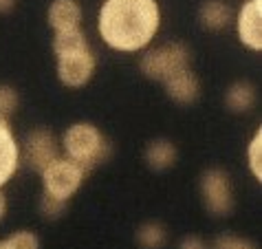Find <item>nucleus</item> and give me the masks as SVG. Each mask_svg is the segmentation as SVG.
<instances>
[{"label": "nucleus", "instance_id": "obj_25", "mask_svg": "<svg viewBox=\"0 0 262 249\" xmlns=\"http://www.w3.org/2000/svg\"><path fill=\"white\" fill-rule=\"evenodd\" d=\"M0 249H9V245H7L5 240H0Z\"/></svg>", "mask_w": 262, "mask_h": 249}, {"label": "nucleus", "instance_id": "obj_6", "mask_svg": "<svg viewBox=\"0 0 262 249\" xmlns=\"http://www.w3.org/2000/svg\"><path fill=\"white\" fill-rule=\"evenodd\" d=\"M97 69V57L91 45L57 55V77L67 89H82L93 79Z\"/></svg>", "mask_w": 262, "mask_h": 249}, {"label": "nucleus", "instance_id": "obj_23", "mask_svg": "<svg viewBox=\"0 0 262 249\" xmlns=\"http://www.w3.org/2000/svg\"><path fill=\"white\" fill-rule=\"evenodd\" d=\"M16 7V0H0V13H9Z\"/></svg>", "mask_w": 262, "mask_h": 249}, {"label": "nucleus", "instance_id": "obj_17", "mask_svg": "<svg viewBox=\"0 0 262 249\" xmlns=\"http://www.w3.org/2000/svg\"><path fill=\"white\" fill-rule=\"evenodd\" d=\"M247 161H249V170L258 181H262V130H256V135L249 141L247 150Z\"/></svg>", "mask_w": 262, "mask_h": 249}, {"label": "nucleus", "instance_id": "obj_9", "mask_svg": "<svg viewBox=\"0 0 262 249\" xmlns=\"http://www.w3.org/2000/svg\"><path fill=\"white\" fill-rule=\"evenodd\" d=\"M20 165V146L7 119H0V188L13 179Z\"/></svg>", "mask_w": 262, "mask_h": 249}, {"label": "nucleus", "instance_id": "obj_3", "mask_svg": "<svg viewBox=\"0 0 262 249\" xmlns=\"http://www.w3.org/2000/svg\"><path fill=\"white\" fill-rule=\"evenodd\" d=\"M190 49L181 42H165V45L148 51L141 57V73L155 82H165L174 73L190 69Z\"/></svg>", "mask_w": 262, "mask_h": 249}, {"label": "nucleus", "instance_id": "obj_22", "mask_svg": "<svg viewBox=\"0 0 262 249\" xmlns=\"http://www.w3.org/2000/svg\"><path fill=\"white\" fill-rule=\"evenodd\" d=\"M179 249H207V245L203 243V238H199V236H185L179 243Z\"/></svg>", "mask_w": 262, "mask_h": 249}, {"label": "nucleus", "instance_id": "obj_16", "mask_svg": "<svg viewBox=\"0 0 262 249\" xmlns=\"http://www.w3.org/2000/svg\"><path fill=\"white\" fill-rule=\"evenodd\" d=\"M89 45L86 35L82 29H71V31H57L55 38H53V51L55 55L60 53H69V51H75V49H82Z\"/></svg>", "mask_w": 262, "mask_h": 249}, {"label": "nucleus", "instance_id": "obj_20", "mask_svg": "<svg viewBox=\"0 0 262 249\" xmlns=\"http://www.w3.org/2000/svg\"><path fill=\"white\" fill-rule=\"evenodd\" d=\"M212 249H258L251 240L240 238V236H231V234H223L214 240Z\"/></svg>", "mask_w": 262, "mask_h": 249}, {"label": "nucleus", "instance_id": "obj_10", "mask_svg": "<svg viewBox=\"0 0 262 249\" xmlns=\"http://www.w3.org/2000/svg\"><path fill=\"white\" fill-rule=\"evenodd\" d=\"M163 86H165L167 97L177 101V104H194L201 95V82L190 69L174 73L172 77L165 79Z\"/></svg>", "mask_w": 262, "mask_h": 249}, {"label": "nucleus", "instance_id": "obj_13", "mask_svg": "<svg viewBox=\"0 0 262 249\" xmlns=\"http://www.w3.org/2000/svg\"><path fill=\"white\" fill-rule=\"evenodd\" d=\"M199 20L203 29L209 31H223L231 25V9L223 0H205L199 9Z\"/></svg>", "mask_w": 262, "mask_h": 249}, {"label": "nucleus", "instance_id": "obj_14", "mask_svg": "<svg viewBox=\"0 0 262 249\" xmlns=\"http://www.w3.org/2000/svg\"><path fill=\"white\" fill-rule=\"evenodd\" d=\"M225 104L234 113H247L256 104V86L251 82H234L225 93Z\"/></svg>", "mask_w": 262, "mask_h": 249}, {"label": "nucleus", "instance_id": "obj_2", "mask_svg": "<svg viewBox=\"0 0 262 249\" xmlns=\"http://www.w3.org/2000/svg\"><path fill=\"white\" fill-rule=\"evenodd\" d=\"M62 148L67 152V159L77 163L84 172L104 163L113 152L106 135L91 121H75L69 126L62 137Z\"/></svg>", "mask_w": 262, "mask_h": 249}, {"label": "nucleus", "instance_id": "obj_7", "mask_svg": "<svg viewBox=\"0 0 262 249\" xmlns=\"http://www.w3.org/2000/svg\"><path fill=\"white\" fill-rule=\"evenodd\" d=\"M57 157H60V143H57L55 135L49 133L47 128L31 130L25 137L23 148H20V159L38 174Z\"/></svg>", "mask_w": 262, "mask_h": 249}, {"label": "nucleus", "instance_id": "obj_18", "mask_svg": "<svg viewBox=\"0 0 262 249\" xmlns=\"http://www.w3.org/2000/svg\"><path fill=\"white\" fill-rule=\"evenodd\" d=\"M18 104H20V97H18V91L9 84H0V119H7L18 111Z\"/></svg>", "mask_w": 262, "mask_h": 249}, {"label": "nucleus", "instance_id": "obj_24", "mask_svg": "<svg viewBox=\"0 0 262 249\" xmlns=\"http://www.w3.org/2000/svg\"><path fill=\"white\" fill-rule=\"evenodd\" d=\"M5 214H7V196L3 192V188H0V221L5 218Z\"/></svg>", "mask_w": 262, "mask_h": 249}, {"label": "nucleus", "instance_id": "obj_19", "mask_svg": "<svg viewBox=\"0 0 262 249\" xmlns=\"http://www.w3.org/2000/svg\"><path fill=\"white\" fill-rule=\"evenodd\" d=\"M5 243L9 245V249H40V238L27 230L13 232L11 236L5 238Z\"/></svg>", "mask_w": 262, "mask_h": 249}, {"label": "nucleus", "instance_id": "obj_11", "mask_svg": "<svg viewBox=\"0 0 262 249\" xmlns=\"http://www.w3.org/2000/svg\"><path fill=\"white\" fill-rule=\"evenodd\" d=\"M82 18H84V11L77 0H53L49 7V13H47V20L55 33L79 29Z\"/></svg>", "mask_w": 262, "mask_h": 249}, {"label": "nucleus", "instance_id": "obj_5", "mask_svg": "<svg viewBox=\"0 0 262 249\" xmlns=\"http://www.w3.org/2000/svg\"><path fill=\"white\" fill-rule=\"evenodd\" d=\"M201 196L203 205L214 216H229L234 212V188L229 174L221 168H212L201 174Z\"/></svg>", "mask_w": 262, "mask_h": 249}, {"label": "nucleus", "instance_id": "obj_15", "mask_svg": "<svg viewBox=\"0 0 262 249\" xmlns=\"http://www.w3.org/2000/svg\"><path fill=\"white\" fill-rule=\"evenodd\" d=\"M137 243L143 249H163L167 245V230L157 221L143 223L137 230Z\"/></svg>", "mask_w": 262, "mask_h": 249}, {"label": "nucleus", "instance_id": "obj_12", "mask_svg": "<svg viewBox=\"0 0 262 249\" xmlns=\"http://www.w3.org/2000/svg\"><path fill=\"white\" fill-rule=\"evenodd\" d=\"M143 157H145V163H148L150 170L161 172L177 163L179 152H177V146H174L170 139H155V141L148 143Z\"/></svg>", "mask_w": 262, "mask_h": 249}, {"label": "nucleus", "instance_id": "obj_4", "mask_svg": "<svg viewBox=\"0 0 262 249\" xmlns=\"http://www.w3.org/2000/svg\"><path fill=\"white\" fill-rule=\"evenodd\" d=\"M40 177H42V194L69 203L71 196L82 188L86 172L77 163H73L71 159L57 157L40 172Z\"/></svg>", "mask_w": 262, "mask_h": 249}, {"label": "nucleus", "instance_id": "obj_21", "mask_svg": "<svg viewBox=\"0 0 262 249\" xmlns=\"http://www.w3.org/2000/svg\"><path fill=\"white\" fill-rule=\"evenodd\" d=\"M64 210H67V203H64V201H57V199H53V196L42 194L40 212H42V216H45V218H57Z\"/></svg>", "mask_w": 262, "mask_h": 249}, {"label": "nucleus", "instance_id": "obj_8", "mask_svg": "<svg viewBox=\"0 0 262 249\" xmlns=\"http://www.w3.org/2000/svg\"><path fill=\"white\" fill-rule=\"evenodd\" d=\"M240 42L249 51L262 49V0H247L236 18Z\"/></svg>", "mask_w": 262, "mask_h": 249}, {"label": "nucleus", "instance_id": "obj_1", "mask_svg": "<svg viewBox=\"0 0 262 249\" xmlns=\"http://www.w3.org/2000/svg\"><path fill=\"white\" fill-rule=\"evenodd\" d=\"M161 27L157 0H104L97 16L99 38L121 53H137L155 40Z\"/></svg>", "mask_w": 262, "mask_h": 249}]
</instances>
